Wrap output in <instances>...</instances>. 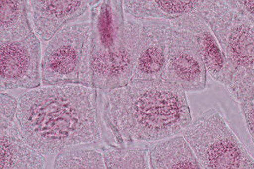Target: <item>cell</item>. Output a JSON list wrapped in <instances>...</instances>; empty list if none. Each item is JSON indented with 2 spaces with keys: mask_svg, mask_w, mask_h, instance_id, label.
<instances>
[{
  "mask_svg": "<svg viewBox=\"0 0 254 169\" xmlns=\"http://www.w3.org/2000/svg\"><path fill=\"white\" fill-rule=\"evenodd\" d=\"M98 108L102 135L114 141L110 146L165 141L183 134L193 120L185 91L163 79L98 90Z\"/></svg>",
  "mask_w": 254,
  "mask_h": 169,
  "instance_id": "cell-1",
  "label": "cell"
},
{
  "mask_svg": "<svg viewBox=\"0 0 254 169\" xmlns=\"http://www.w3.org/2000/svg\"><path fill=\"white\" fill-rule=\"evenodd\" d=\"M16 124L44 156L101 141L98 91L81 84L43 86L18 98Z\"/></svg>",
  "mask_w": 254,
  "mask_h": 169,
  "instance_id": "cell-2",
  "label": "cell"
},
{
  "mask_svg": "<svg viewBox=\"0 0 254 169\" xmlns=\"http://www.w3.org/2000/svg\"><path fill=\"white\" fill-rule=\"evenodd\" d=\"M142 28L143 20L125 18L123 1H98L91 9L80 84L110 90L130 83L140 52Z\"/></svg>",
  "mask_w": 254,
  "mask_h": 169,
  "instance_id": "cell-3",
  "label": "cell"
},
{
  "mask_svg": "<svg viewBox=\"0 0 254 169\" xmlns=\"http://www.w3.org/2000/svg\"><path fill=\"white\" fill-rule=\"evenodd\" d=\"M212 29L228 63L227 86L232 98L243 103L254 98V27L226 1H205L197 11Z\"/></svg>",
  "mask_w": 254,
  "mask_h": 169,
  "instance_id": "cell-4",
  "label": "cell"
},
{
  "mask_svg": "<svg viewBox=\"0 0 254 169\" xmlns=\"http://www.w3.org/2000/svg\"><path fill=\"white\" fill-rule=\"evenodd\" d=\"M182 135L203 169L254 168V158L218 109L211 108L197 115Z\"/></svg>",
  "mask_w": 254,
  "mask_h": 169,
  "instance_id": "cell-5",
  "label": "cell"
},
{
  "mask_svg": "<svg viewBox=\"0 0 254 169\" xmlns=\"http://www.w3.org/2000/svg\"><path fill=\"white\" fill-rule=\"evenodd\" d=\"M90 21L69 24L47 44L41 63L42 85L80 84V70Z\"/></svg>",
  "mask_w": 254,
  "mask_h": 169,
  "instance_id": "cell-6",
  "label": "cell"
},
{
  "mask_svg": "<svg viewBox=\"0 0 254 169\" xmlns=\"http://www.w3.org/2000/svg\"><path fill=\"white\" fill-rule=\"evenodd\" d=\"M207 75L205 63L193 37L184 30L171 26L162 79L186 92H199L207 87Z\"/></svg>",
  "mask_w": 254,
  "mask_h": 169,
  "instance_id": "cell-7",
  "label": "cell"
},
{
  "mask_svg": "<svg viewBox=\"0 0 254 169\" xmlns=\"http://www.w3.org/2000/svg\"><path fill=\"white\" fill-rule=\"evenodd\" d=\"M41 42L36 33L20 41H0L1 92L42 85Z\"/></svg>",
  "mask_w": 254,
  "mask_h": 169,
  "instance_id": "cell-8",
  "label": "cell"
},
{
  "mask_svg": "<svg viewBox=\"0 0 254 169\" xmlns=\"http://www.w3.org/2000/svg\"><path fill=\"white\" fill-rule=\"evenodd\" d=\"M142 20V42L132 80H159L165 71L171 21Z\"/></svg>",
  "mask_w": 254,
  "mask_h": 169,
  "instance_id": "cell-9",
  "label": "cell"
},
{
  "mask_svg": "<svg viewBox=\"0 0 254 169\" xmlns=\"http://www.w3.org/2000/svg\"><path fill=\"white\" fill-rule=\"evenodd\" d=\"M171 24L176 28L189 32L193 37L199 48L208 75L226 87L231 79L228 63L216 36L205 20L195 12L173 20Z\"/></svg>",
  "mask_w": 254,
  "mask_h": 169,
  "instance_id": "cell-10",
  "label": "cell"
},
{
  "mask_svg": "<svg viewBox=\"0 0 254 169\" xmlns=\"http://www.w3.org/2000/svg\"><path fill=\"white\" fill-rule=\"evenodd\" d=\"M98 1H29L33 29L38 38L49 41L64 26L82 16Z\"/></svg>",
  "mask_w": 254,
  "mask_h": 169,
  "instance_id": "cell-11",
  "label": "cell"
},
{
  "mask_svg": "<svg viewBox=\"0 0 254 169\" xmlns=\"http://www.w3.org/2000/svg\"><path fill=\"white\" fill-rule=\"evenodd\" d=\"M1 169H46L44 156L26 142L16 122L0 121Z\"/></svg>",
  "mask_w": 254,
  "mask_h": 169,
  "instance_id": "cell-12",
  "label": "cell"
},
{
  "mask_svg": "<svg viewBox=\"0 0 254 169\" xmlns=\"http://www.w3.org/2000/svg\"><path fill=\"white\" fill-rule=\"evenodd\" d=\"M153 169H203L183 135L159 141L149 148Z\"/></svg>",
  "mask_w": 254,
  "mask_h": 169,
  "instance_id": "cell-13",
  "label": "cell"
},
{
  "mask_svg": "<svg viewBox=\"0 0 254 169\" xmlns=\"http://www.w3.org/2000/svg\"><path fill=\"white\" fill-rule=\"evenodd\" d=\"M205 1H123L125 14L137 20H162L173 21L187 14L199 10Z\"/></svg>",
  "mask_w": 254,
  "mask_h": 169,
  "instance_id": "cell-14",
  "label": "cell"
},
{
  "mask_svg": "<svg viewBox=\"0 0 254 169\" xmlns=\"http://www.w3.org/2000/svg\"><path fill=\"white\" fill-rule=\"evenodd\" d=\"M0 41H20L34 33L30 22L29 1H0Z\"/></svg>",
  "mask_w": 254,
  "mask_h": 169,
  "instance_id": "cell-15",
  "label": "cell"
},
{
  "mask_svg": "<svg viewBox=\"0 0 254 169\" xmlns=\"http://www.w3.org/2000/svg\"><path fill=\"white\" fill-rule=\"evenodd\" d=\"M103 154L106 169H150L147 146H109Z\"/></svg>",
  "mask_w": 254,
  "mask_h": 169,
  "instance_id": "cell-16",
  "label": "cell"
},
{
  "mask_svg": "<svg viewBox=\"0 0 254 169\" xmlns=\"http://www.w3.org/2000/svg\"><path fill=\"white\" fill-rule=\"evenodd\" d=\"M52 169H106L103 152L85 146L61 151L55 157Z\"/></svg>",
  "mask_w": 254,
  "mask_h": 169,
  "instance_id": "cell-17",
  "label": "cell"
},
{
  "mask_svg": "<svg viewBox=\"0 0 254 169\" xmlns=\"http://www.w3.org/2000/svg\"><path fill=\"white\" fill-rule=\"evenodd\" d=\"M0 121L5 122H16V114H17L18 98L13 97L11 95L1 92L0 96Z\"/></svg>",
  "mask_w": 254,
  "mask_h": 169,
  "instance_id": "cell-18",
  "label": "cell"
},
{
  "mask_svg": "<svg viewBox=\"0 0 254 169\" xmlns=\"http://www.w3.org/2000/svg\"><path fill=\"white\" fill-rule=\"evenodd\" d=\"M239 104L241 112L245 120L246 126L254 146V98L244 101Z\"/></svg>",
  "mask_w": 254,
  "mask_h": 169,
  "instance_id": "cell-19",
  "label": "cell"
},
{
  "mask_svg": "<svg viewBox=\"0 0 254 169\" xmlns=\"http://www.w3.org/2000/svg\"><path fill=\"white\" fill-rule=\"evenodd\" d=\"M232 9L249 20L254 27V1H226Z\"/></svg>",
  "mask_w": 254,
  "mask_h": 169,
  "instance_id": "cell-20",
  "label": "cell"
},
{
  "mask_svg": "<svg viewBox=\"0 0 254 169\" xmlns=\"http://www.w3.org/2000/svg\"></svg>",
  "mask_w": 254,
  "mask_h": 169,
  "instance_id": "cell-21",
  "label": "cell"
}]
</instances>
